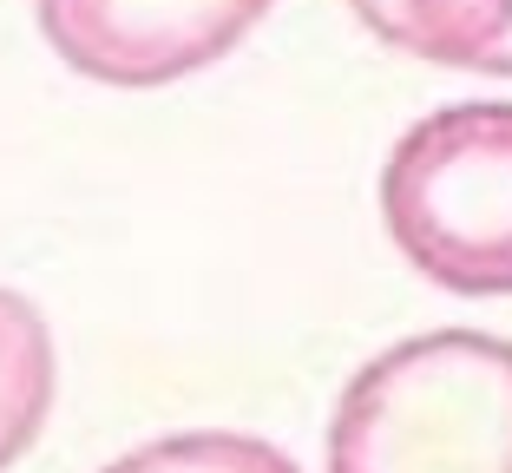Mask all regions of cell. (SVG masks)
<instances>
[{
	"instance_id": "1",
	"label": "cell",
	"mask_w": 512,
	"mask_h": 473,
	"mask_svg": "<svg viewBox=\"0 0 512 473\" xmlns=\"http://www.w3.org/2000/svg\"><path fill=\"white\" fill-rule=\"evenodd\" d=\"M322 473H512V342L427 329L335 395Z\"/></svg>"
},
{
	"instance_id": "2",
	"label": "cell",
	"mask_w": 512,
	"mask_h": 473,
	"mask_svg": "<svg viewBox=\"0 0 512 473\" xmlns=\"http://www.w3.org/2000/svg\"><path fill=\"white\" fill-rule=\"evenodd\" d=\"M381 230L447 296H512V99H460L394 138Z\"/></svg>"
},
{
	"instance_id": "3",
	"label": "cell",
	"mask_w": 512,
	"mask_h": 473,
	"mask_svg": "<svg viewBox=\"0 0 512 473\" xmlns=\"http://www.w3.org/2000/svg\"><path fill=\"white\" fill-rule=\"evenodd\" d=\"M276 0H40V33L99 86H171L230 60Z\"/></svg>"
},
{
	"instance_id": "4",
	"label": "cell",
	"mask_w": 512,
	"mask_h": 473,
	"mask_svg": "<svg viewBox=\"0 0 512 473\" xmlns=\"http://www.w3.org/2000/svg\"><path fill=\"white\" fill-rule=\"evenodd\" d=\"M388 46L460 73H512V0H394Z\"/></svg>"
},
{
	"instance_id": "5",
	"label": "cell",
	"mask_w": 512,
	"mask_h": 473,
	"mask_svg": "<svg viewBox=\"0 0 512 473\" xmlns=\"http://www.w3.org/2000/svg\"><path fill=\"white\" fill-rule=\"evenodd\" d=\"M53 414V336L27 296L0 290V473L40 441Z\"/></svg>"
},
{
	"instance_id": "6",
	"label": "cell",
	"mask_w": 512,
	"mask_h": 473,
	"mask_svg": "<svg viewBox=\"0 0 512 473\" xmlns=\"http://www.w3.org/2000/svg\"><path fill=\"white\" fill-rule=\"evenodd\" d=\"M106 473H302V467L276 441H263V434L191 428V434H165V441L132 447Z\"/></svg>"
},
{
	"instance_id": "7",
	"label": "cell",
	"mask_w": 512,
	"mask_h": 473,
	"mask_svg": "<svg viewBox=\"0 0 512 473\" xmlns=\"http://www.w3.org/2000/svg\"><path fill=\"white\" fill-rule=\"evenodd\" d=\"M348 14L362 20L368 33H375L381 46H388V27H394V0H348Z\"/></svg>"
}]
</instances>
